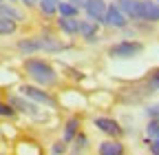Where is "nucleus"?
<instances>
[{
	"mask_svg": "<svg viewBox=\"0 0 159 155\" xmlns=\"http://www.w3.org/2000/svg\"><path fill=\"white\" fill-rule=\"evenodd\" d=\"M142 45L139 42H117V45H113L111 49H108V53H111V58H117V60H126V58H135L137 53H142Z\"/></svg>",
	"mask_w": 159,
	"mask_h": 155,
	"instance_id": "f03ea898",
	"label": "nucleus"
},
{
	"mask_svg": "<svg viewBox=\"0 0 159 155\" xmlns=\"http://www.w3.org/2000/svg\"><path fill=\"white\" fill-rule=\"evenodd\" d=\"M139 20H159V5L150 2V0H142V7H139Z\"/></svg>",
	"mask_w": 159,
	"mask_h": 155,
	"instance_id": "423d86ee",
	"label": "nucleus"
},
{
	"mask_svg": "<svg viewBox=\"0 0 159 155\" xmlns=\"http://www.w3.org/2000/svg\"><path fill=\"white\" fill-rule=\"evenodd\" d=\"M69 2H73L75 7H82V5H84V0H69Z\"/></svg>",
	"mask_w": 159,
	"mask_h": 155,
	"instance_id": "a878e982",
	"label": "nucleus"
},
{
	"mask_svg": "<svg viewBox=\"0 0 159 155\" xmlns=\"http://www.w3.org/2000/svg\"><path fill=\"white\" fill-rule=\"evenodd\" d=\"M20 93H22L25 98L33 100V102H40V104H49V106H55V100L51 98L49 93H44L42 89H38V87L25 84V87H20Z\"/></svg>",
	"mask_w": 159,
	"mask_h": 155,
	"instance_id": "7ed1b4c3",
	"label": "nucleus"
},
{
	"mask_svg": "<svg viewBox=\"0 0 159 155\" xmlns=\"http://www.w3.org/2000/svg\"><path fill=\"white\" fill-rule=\"evenodd\" d=\"M150 153L159 155V140H152V146H150Z\"/></svg>",
	"mask_w": 159,
	"mask_h": 155,
	"instance_id": "5701e85b",
	"label": "nucleus"
},
{
	"mask_svg": "<svg viewBox=\"0 0 159 155\" xmlns=\"http://www.w3.org/2000/svg\"><path fill=\"white\" fill-rule=\"evenodd\" d=\"M157 2H159V0H157Z\"/></svg>",
	"mask_w": 159,
	"mask_h": 155,
	"instance_id": "c85d7f7f",
	"label": "nucleus"
},
{
	"mask_svg": "<svg viewBox=\"0 0 159 155\" xmlns=\"http://www.w3.org/2000/svg\"><path fill=\"white\" fill-rule=\"evenodd\" d=\"M57 27L62 29L64 33L73 35V33L80 31V20H75V16H62V18L57 20Z\"/></svg>",
	"mask_w": 159,
	"mask_h": 155,
	"instance_id": "1a4fd4ad",
	"label": "nucleus"
},
{
	"mask_svg": "<svg viewBox=\"0 0 159 155\" xmlns=\"http://www.w3.org/2000/svg\"><path fill=\"white\" fill-rule=\"evenodd\" d=\"M150 80H152L155 87H159V69H155V71L150 73Z\"/></svg>",
	"mask_w": 159,
	"mask_h": 155,
	"instance_id": "4be33fe9",
	"label": "nucleus"
},
{
	"mask_svg": "<svg viewBox=\"0 0 159 155\" xmlns=\"http://www.w3.org/2000/svg\"><path fill=\"white\" fill-rule=\"evenodd\" d=\"M13 31H16V20H11V18L0 13V35H9Z\"/></svg>",
	"mask_w": 159,
	"mask_h": 155,
	"instance_id": "dca6fc26",
	"label": "nucleus"
},
{
	"mask_svg": "<svg viewBox=\"0 0 159 155\" xmlns=\"http://www.w3.org/2000/svg\"><path fill=\"white\" fill-rule=\"evenodd\" d=\"M115 5L122 9L128 18H137V20H139V7H142V0H117Z\"/></svg>",
	"mask_w": 159,
	"mask_h": 155,
	"instance_id": "6e6552de",
	"label": "nucleus"
},
{
	"mask_svg": "<svg viewBox=\"0 0 159 155\" xmlns=\"http://www.w3.org/2000/svg\"><path fill=\"white\" fill-rule=\"evenodd\" d=\"M95 126L102 131V133H106V135H113V138L122 133V126H119L113 118H97L95 120Z\"/></svg>",
	"mask_w": 159,
	"mask_h": 155,
	"instance_id": "0eeeda50",
	"label": "nucleus"
},
{
	"mask_svg": "<svg viewBox=\"0 0 159 155\" xmlns=\"http://www.w3.org/2000/svg\"><path fill=\"white\" fill-rule=\"evenodd\" d=\"M0 13L11 18V20H22V13H20L16 7H9V5H2V2H0Z\"/></svg>",
	"mask_w": 159,
	"mask_h": 155,
	"instance_id": "a211bd4d",
	"label": "nucleus"
},
{
	"mask_svg": "<svg viewBox=\"0 0 159 155\" xmlns=\"http://www.w3.org/2000/svg\"><path fill=\"white\" fill-rule=\"evenodd\" d=\"M84 11L89 13V18H93V20H99L104 22V16H106V2L104 0H84Z\"/></svg>",
	"mask_w": 159,
	"mask_h": 155,
	"instance_id": "20e7f679",
	"label": "nucleus"
},
{
	"mask_svg": "<svg viewBox=\"0 0 159 155\" xmlns=\"http://www.w3.org/2000/svg\"><path fill=\"white\" fill-rule=\"evenodd\" d=\"M146 133H148V138H150V140H159V120H152V122L148 124Z\"/></svg>",
	"mask_w": 159,
	"mask_h": 155,
	"instance_id": "aec40b11",
	"label": "nucleus"
},
{
	"mask_svg": "<svg viewBox=\"0 0 159 155\" xmlns=\"http://www.w3.org/2000/svg\"><path fill=\"white\" fill-rule=\"evenodd\" d=\"M77 33H82L84 40H93L95 33H97V25L95 22H80V31Z\"/></svg>",
	"mask_w": 159,
	"mask_h": 155,
	"instance_id": "2eb2a0df",
	"label": "nucleus"
},
{
	"mask_svg": "<svg viewBox=\"0 0 159 155\" xmlns=\"http://www.w3.org/2000/svg\"><path fill=\"white\" fill-rule=\"evenodd\" d=\"M11 106H13V109H20V111H25V113H29V115H38V109H35L33 104L25 102L22 98H11Z\"/></svg>",
	"mask_w": 159,
	"mask_h": 155,
	"instance_id": "4468645a",
	"label": "nucleus"
},
{
	"mask_svg": "<svg viewBox=\"0 0 159 155\" xmlns=\"http://www.w3.org/2000/svg\"><path fill=\"white\" fill-rule=\"evenodd\" d=\"M38 40H40V51H60V49H64V45H60L53 35H40Z\"/></svg>",
	"mask_w": 159,
	"mask_h": 155,
	"instance_id": "9d476101",
	"label": "nucleus"
},
{
	"mask_svg": "<svg viewBox=\"0 0 159 155\" xmlns=\"http://www.w3.org/2000/svg\"><path fill=\"white\" fill-rule=\"evenodd\" d=\"M104 22L111 27H124L126 25V13L119 9L117 5H108L106 7V16H104Z\"/></svg>",
	"mask_w": 159,
	"mask_h": 155,
	"instance_id": "39448f33",
	"label": "nucleus"
},
{
	"mask_svg": "<svg viewBox=\"0 0 159 155\" xmlns=\"http://www.w3.org/2000/svg\"><path fill=\"white\" fill-rule=\"evenodd\" d=\"M25 71L29 73V78L33 82L42 84V87H51L57 80L55 69L49 62H44V60H38V58H29V60L25 62Z\"/></svg>",
	"mask_w": 159,
	"mask_h": 155,
	"instance_id": "f257e3e1",
	"label": "nucleus"
},
{
	"mask_svg": "<svg viewBox=\"0 0 159 155\" xmlns=\"http://www.w3.org/2000/svg\"><path fill=\"white\" fill-rule=\"evenodd\" d=\"M13 115H16V109L11 104L0 102V118H13Z\"/></svg>",
	"mask_w": 159,
	"mask_h": 155,
	"instance_id": "412c9836",
	"label": "nucleus"
},
{
	"mask_svg": "<svg viewBox=\"0 0 159 155\" xmlns=\"http://www.w3.org/2000/svg\"><path fill=\"white\" fill-rule=\"evenodd\" d=\"M53 153H64V144H62V142L53 144Z\"/></svg>",
	"mask_w": 159,
	"mask_h": 155,
	"instance_id": "b1692460",
	"label": "nucleus"
},
{
	"mask_svg": "<svg viewBox=\"0 0 159 155\" xmlns=\"http://www.w3.org/2000/svg\"><path fill=\"white\" fill-rule=\"evenodd\" d=\"M57 11H60V16H75L77 13V7L66 0V2H60L57 5Z\"/></svg>",
	"mask_w": 159,
	"mask_h": 155,
	"instance_id": "6ab92c4d",
	"label": "nucleus"
},
{
	"mask_svg": "<svg viewBox=\"0 0 159 155\" xmlns=\"http://www.w3.org/2000/svg\"><path fill=\"white\" fill-rule=\"evenodd\" d=\"M57 0H40V11H42L44 16H53L57 11Z\"/></svg>",
	"mask_w": 159,
	"mask_h": 155,
	"instance_id": "f3484780",
	"label": "nucleus"
},
{
	"mask_svg": "<svg viewBox=\"0 0 159 155\" xmlns=\"http://www.w3.org/2000/svg\"><path fill=\"white\" fill-rule=\"evenodd\" d=\"M102 155H122L124 153V146L119 144V142H102L97 148Z\"/></svg>",
	"mask_w": 159,
	"mask_h": 155,
	"instance_id": "f8f14e48",
	"label": "nucleus"
},
{
	"mask_svg": "<svg viewBox=\"0 0 159 155\" xmlns=\"http://www.w3.org/2000/svg\"><path fill=\"white\" fill-rule=\"evenodd\" d=\"M0 2H2V0H0Z\"/></svg>",
	"mask_w": 159,
	"mask_h": 155,
	"instance_id": "cd10ccee",
	"label": "nucleus"
},
{
	"mask_svg": "<svg viewBox=\"0 0 159 155\" xmlns=\"http://www.w3.org/2000/svg\"><path fill=\"white\" fill-rule=\"evenodd\" d=\"M27 5H35V2H40V0H25Z\"/></svg>",
	"mask_w": 159,
	"mask_h": 155,
	"instance_id": "bb28decb",
	"label": "nucleus"
},
{
	"mask_svg": "<svg viewBox=\"0 0 159 155\" xmlns=\"http://www.w3.org/2000/svg\"><path fill=\"white\" fill-rule=\"evenodd\" d=\"M18 49L25 51V53H33V51H40V40L38 38H25V40L18 42Z\"/></svg>",
	"mask_w": 159,
	"mask_h": 155,
	"instance_id": "ddd939ff",
	"label": "nucleus"
},
{
	"mask_svg": "<svg viewBox=\"0 0 159 155\" xmlns=\"http://www.w3.org/2000/svg\"><path fill=\"white\" fill-rule=\"evenodd\" d=\"M77 131H80V120L77 118H69L64 124V142H71L77 138Z\"/></svg>",
	"mask_w": 159,
	"mask_h": 155,
	"instance_id": "9b49d317",
	"label": "nucleus"
},
{
	"mask_svg": "<svg viewBox=\"0 0 159 155\" xmlns=\"http://www.w3.org/2000/svg\"><path fill=\"white\" fill-rule=\"evenodd\" d=\"M82 146H86V138L84 135H77V148H82Z\"/></svg>",
	"mask_w": 159,
	"mask_h": 155,
	"instance_id": "393cba45",
	"label": "nucleus"
}]
</instances>
